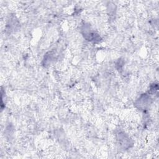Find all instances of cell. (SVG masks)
Returning <instances> with one entry per match:
<instances>
[{
    "mask_svg": "<svg viewBox=\"0 0 159 159\" xmlns=\"http://www.w3.org/2000/svg\"><path fill=\"white\" fill-rule=\"evenodd\" d=\"M150 98L147 94H143L136 101L135 105L139 109H145L150 104Z\"/></svg>",
    "mask_w": 159,
    "mask_h": 159,
    "instance_id": "obj_1",
    "label": "cell"
},
{
    "mask_svg": "<svg viewBox=\"0 0 159 159\" xmlns=\"http://www.w3.org/2000/svg\"><path fill=\"white\" fill-rule=\"evenodd\" d=\"M117 140L119 143L124 148H127L129 147L130 144V139L128 135H127L124 132H120L117 134Z\"/></svg>",
    "mask_w": 159,
    "mask_h": 159,
    "instance_id": "obj_2",
    "label": "cell"
}]
</instances>
